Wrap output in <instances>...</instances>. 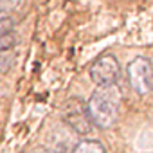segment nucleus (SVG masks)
I'll return each mask as SVG.
<instances>
[{"label": "nucleus", "mask_w": 153, "mask_h": 153, "mask_svg": "<svg viewBox=\"0 0 153 153\" xmlns=\"http://www.w3.org/2000/svg\"><path fill=\"white\" fill-rule=\"evenodd\" d=\"M72 153H106V149L99 140H79Z\"/></svg>", "instance_id": "nucleus-5"}, {"label": "nucleus", "mask_w": 153, "mask_h": 153, "mask_svg": "<svg viewBox=\"0 0 153 153\" xmlns=\"http://www.w3.org/2000/svg\"><path fill=\"white\" fill-rule=\"evenodd\" d=\"M151 87H153V63H151Z\"/></svg>", "instance_id": "nucleus-10"}, {"label": "nucleus", "mask_w": 153, "mask_h": 153, "mask_svg": "<svg viewBox=\"0 0 153 153\" xmlns=\"http://www.w3.org/2000/svg\"><path fill=\"white\" fill-rule=\"evenodd\" d=\"M119 74H121V67L114 54H103L90 65V79L97 87L114 85Z\"/></svg>", "instance_id": "nucleus-4"}, {"label": "nucleus", "mask_w": 153, "mask_h": 153, "mask_svg": "<svg viewBox=\"0 0 153 153\" xmlns=\"http://www.w3.org/2000/svg\"><path fill=\"white\" fill-rule=\"evenodd\" d=\"M13 27H15V22H13L9 16H4V18H0V36H4V34H9V33H13Z\"/></svg>", "instance_id": "nucleus-8"}, {"label": "nucleus", "mask_w": 153, "mask_h": 153, "mask_svg": "<svg viewBox=\"0 0 153 153\" xmlns=\"http://www.w3.org/2000/svg\"><path fill=\"white\" fill-rule=\"evenodd\" d=\"M126 76H128L130 87L133 88L135 94L146 96L153 90V87H151V63L148 58L137 56L135 59H131L128 63Z\"/></svg>", "instance_id": "nucleus-3"}, {"label": "nucleus", "mask_w": 153, "mask_h": 153, "mask_svg": "<svg viewBox=\"0 0 153 153\" xmlns=\"http://www.w3.org/2000/svg\"><path fill=\"white\" fill-rule=\"evenodd\" d=\"M16 43V38L13 36V33L9 34H4V36H0V51H6V49H13Z\"/></svg>", "instance_id": "nucleus-9"}, {"label": "nucleus", "mask_w": 153, "mask_h": 153, "mask_svg": "<svg viewBox=\"0 0 153 153\" xmlns=\"http://www.w3.org/2000/svg\"><path fill=\"white\" fill-rule=\"evenodd\" d=\"M20 6V0H0V18L7 16V13L15 11Z\"/></svg>", "instance_id": "nucleus-7"}, {"label": "nucleus", "mask_w": 153, "mask_h": 153, "mask_svg": "<svg viewBox=\"0 0 153 153\" xmlns=\"http://www.w3.org/2000/svg\"><path fill=\"white\" fill-rule=\"evenodd\" d=\"M87 108L96 126L110 128L117 121V115L121 110V88L115 83L106 87H97L90 96Z\"/></svg>", "instance_id": "nucleus-1"}, {"label": "nucleus", "mask_w": 153, "mask_h": 153, "mask_svg": "<svg viewBox=\"0 0 153 153\" xmlns=\"http://www.w3.org/2000/svg\"><path fill=\"white\" fill-rule=\"evenodd\" d=\"M65 124L76 131L78 135H88L92 131V119L88 115V108L83 101L79 99H68L65 108H63V114H61Z\"/></svg>", "instance_id": "nucleus-2"}, {"label": "nucleus", "mask_w": 153, "mask_h": 153, "mask_svg": "<svg viewBox=\"0 0 153 153\" xmlns=\"http://www.w3.org/2000/svg\"><path fill=\"white\" fill-rule=\"evenodd\" d=\"M16 59V54L13 49H6V51H0V74H6L13 68Z\"/></svg>", "instance_id": "nucleus-6"}, {"label": "nucleus", "mask_w": 153, "mask_h": 153, "mask_svg": "<svg viewBox=\"0 0 153 153\" xmlns=\"http://www.w3.org/2000/svg\"><path fill=\"white\" fill-rule=\"evenodd\" d=\"M40 153H56V151H47V149H42Z\"/></svg>", "instance_id": "nucleus-11"}]
</instances>
